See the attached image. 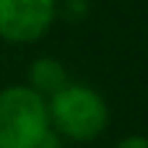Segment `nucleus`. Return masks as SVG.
Instances as JSON below:
<instances>
[{
  "instance_id": "nucleus-1",
  "label": "nucleus",
  "mask_w": 148,
  "mask_h": 148,
  "mask_svg": "<svg viewBox=\"0 0 148 148\" xmlns=\"http://www.w3.org/2000/svg\"><path fill=\"white\" fill-rule=\"evenodd\" d=\"M47 112L52 133L73 143H91L109 125L107 99L86 83L68 81L60 91H55L47 99Z\"/></svg>"
},
{
  "instance_id": "nucleus-2",
  "label": "nucleus",
  "mask_w": 148,
  "mask_h": 148,
  "mask_svg": "<svg viewBox=\"0 0 148 148\" xmlns=\"http://www.w3.org/2000/svg\"><path fill=\"white\" fill-rule=\"evenodd\" d=\"M49 133L44 96L26 83L0 88V148H39Z\"/></svg>"
},
{
  "instance_id": "nucleus-3",
  "label": "nucleus",
  "mask_w": 148,
  "mask_h": 148,
  "mask_svg": "<svg viewBox=\"0 0 148 148\" xmlns=\"http://www.w3.org/2000/svg\"><path fill=\"white\" fill-rule=\"evenodd\" d=\"M57 0H0V39L8 44H34L52 29Z\"/></svg>"
},
{
  "instance_id": "nucleus-4",
  "label": "nucleus",
  "mask_w": 148,
  "mask_h": 148,
  "mask_svg": "<svg viewBox=\"0 0 148 148\" xmlns=\"http://www.w3.org/2000/svg\"><path fill=\"white\" fill-rule=\"evenodd\" d=\"M68 68L57 60V57H36L31 65H29V88H34L39 96L49 99L55 91H60L65 83H68Z\"/></svg>"
},
{
  "instance_id": "nucleus-5",
  "label": "nucleus",
  "mask_w": 148,
  "mask_h": 148,
  "mask_svg": "<svg viewBox=\"0 0 148 148\" xmlns=\"http://www.w3.org/2000/svg\"><path fill=\"white\" fill-rule=\"evenodd\" d=\"M114 148H148V135H125Z\"/></svg>"
}]
</instances>
